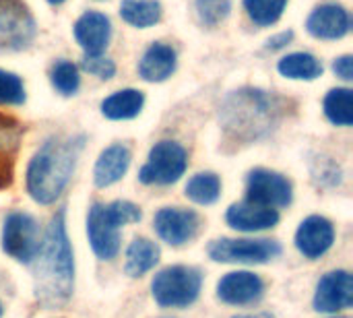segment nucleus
<instances>
[{"label":"nucleus","instance_id":"obj_21","mask_svg":"<svg viewBox=\"0 0 353 318\" xmlns=\"http://www.w3.org/2000/svg\"><path fill=\"white\" fill-rule=\"evenodd\" d=\"M145 106V95L139 89H120L101 101V114L108 120H130L141 114Z\"/></svg>","mask_w":353,"mask_h":318},{"label":"nucleus","instance_id":"obj_16","mask_svg":"<svg viewBox=\"0 0 353 318\" xmlns=\"http://www.w3.org/2000/svg\"><path fill=\"white\" fill-rule=\"evenodd\" d=\"M335 242V228L327 217L310 215L296 232V246L306 259H321Z\"/></svg>","mask_w":353,"mask_h":318},{"label":"nucleus","instance_id":"obj_7","mask_svg":"<svg viewBox=\"0 0 353 318\" xmlns=\"http://www.w3.org/2000/svg\"><path fill=\"white\" fill-rule=\"evenodd\" d=\"M41 248L37 221L27 213H10L2 228V250L21 263H31Z\"/></svg>","mask_w":353,"mask_h":318},{"label":"nucleus","instance_id":"obj_26","mask_svg":"<svg viewBox=\"0 0 353 318\" xmlns=\"http://www.w3.org/2000/svg\"><path fill=\"white\" fill-rule=\"evenodd\" d=\"M221 195V180L213 172L194 174L186 184V197L196 205H213Z\"/></svg>","mask_w":353,"mask_h":318},{"label":"nucleus","instance_id":"obj_25","mask_svg":"<svg viewBox=\"0 0 353 318\" xmlns=\"http://www.w3.org/2000/svg\"><path fill=\"white\" fill-rule=\"evenodd\" d=\"M325 116L335 126H352L353 124V91L350 87H335L327 93Z\"/></svg>","mask_w":353,"mask_h":318},{"label":"nucleus","instance_id":"obj_2","mask_svg":"<svg viewBox=\"0 0 353 318\" xmlns=\"http://www.w3.org/2000/svg\"><path fill=\"white\" fill-rule=\"evenodd\" d=\"M35 259H37V269H35L37 298L46 304L64 302L72 292V279H74L72 248L66 236L64 211H58L52 217Z\"/></svg>","mask_w":353,"mask_h":318},{"label":"nucleus","instance_id":"obj_32","mask_svg":"<svg viewBox=\"0 0 353 318\" xmlns=\"http://www.w3.org/2000/svg\"><path fill=\"white\" fill-rule=\"evenodd\" d=\"M105 207H108V213L116 221L118 228H122L126 223H139L141 217H143L141 209L130 201H114V203H110Z\"/></svg>","mask_w":353,"mask_h":318},{"label":"nucleus","instance_id":"obj_27","mask_svg":"<svg viewBox=\"0 0 353 318\" xmlns=\"http://www.w3.org/2000/svg\"><path fill=\"white\" fill-rule=\"evenodd\" d=\"M50 83L60 95H64V97L74 95L81 87L79 66L70 60H64V58L56 60L50 68Z\"/></svg>","mask_w":353,"mask_h":318},{"label":"nucleus","instance_id":"obj_35","mask_svg":"<svg viewBox=\"0 0 353 318\" xmlns=\"http://www.w3.org/2000/svg\"><path fill=\"white\" fill-rule=\"evenodd\" d=\"M234 318H275L273 315H269V312H259V315H238V317Z\"/></svg>","mask_w":353,"mask_h":318},{"label":"nucleus","instance_id":"obj_29","mask_svg":"<svg viewBox=\"0 0 353 318\" xmlns=\"http://www.w3.org/2000/svg\"><path fill=\"white\" fill-rule=\"evenodd\" d=\"M25 83L19 74L0 68V106H21L25 103Z\"/></svg>","mask_w":353,"mask_h":318},{"label":"nucleus","instance_id":"obj_23","mask_svg":"<svg viewBox=\"0 0 353 318\" xmlns=\"http://www.w3.org/2000/svg\"><path fill=\"white\" fill-rule=\"evenodd\" d=\"M163 6L157 0H122L120 17L137 29H149L161 21Z\"/></svg>","mask_w":353,"mask_h":318},{"label":"nucleus","instance_id":"obj_37","mask_svg":"<svg viewBox=\"0 0 353 318\" xmlns=\"http://www.w3.org/2000/svg\"><path fill=\"white\" fill-rule=\"evenodd\" d=\"M2 312H4V308H2V304H0V318H2Z\"/></svg>","mask_w":353,"mask_h":318},{"label":"nucleus","instance_id":"obj_28","mask_svg":"<svg viewBox=\"0 0 353 318\" xmlns=\"http://www.w3.org/2000/svg\"><path fill=\"white\" fill-rule=\"evenodd\" d=\"M290 0H244V10L256 27L275 25Z\"/></svg>","mask_w":353,"mask_h":318},{"label":"nucleus","instance_id":"obj_9","mask_svg":"<svg viewBox=\"0 0 353 318\" xmlns=\"http://www.w3.org/2000/svg\"><path fill=\"white\" fill-rule=\"evenodd\" d=\"M246 192H248L246 201L263 205V207H271V209L288 207L294 199L292 182L283 174L271 172L265 168H256L248 174Z\"/></svg>","mask_w":353,"mask_h":318},{"label":"nucleus","instance_id":"obj_13","mask_svg":"<svg viewBox=\"0 0 353 318\" xmlns=\"http://www.w3.org/2000/svg\"><path fill=\"white\" fill-rule=\"evenodd\" d=\"M72 33L85 56H99L112 41V21L99 10H87L77 19Z\"/></svg>","mask_w":353,"mask_h":318},{"label":"nucleus","instance_id":"obj_12","mask_svg":"<svg viewBox=\"0 0 353 318\" xmlns=\"http://www.w3.org/2000/svg\"><path fill=\"white\" fill-rule=\"evenodd\" d=\"M87 236L93 252L101 261H110L120 252V228L101 203H95L87 213Z\"/></svg>","mask_w":353,"mask_h":318},{"label":"nucleus","instance_id":"obj_11","mask_svg":"<svg viewBox=\"0 0 353 318\" xmlns=\"http://www.w3.org/2000/svg\"><path fill=\"white\" fill-rule=\"evenodd\" d=\"M153 226H155L157 236L163 242H168L172 246H182L196 236V232L201 228V219L192 209L163 207L155 213Z\"/></svg>","mask_w":353,"mask_h":318},{"label":"nucleus","instance_id":"obj_36","mask_svg":"<svg viewBox=\"0 0 353 318\" xmlns=\"http://www.w3.org/2000/svg\"><path fill=\"white\" fill-rule=\"evenodd\" d=\"M50 4H54V6H58V4H62V2H66V0H48Z\"/></svg>","mask_w":353,"mask_h":318},{"label":"nucleus","instance_id":"obj_3","mask_svg":"<svg viewBox=\"0 0 353 318\" xmlns=\"http://www.w3.org/2000/svg\"><path fill=\"white\" fill-rule=\"evenodd\" d=\"M277 110H281L277 106V99L267 91L240 89L234 91L221 108L223 126L236 137L246 135L256 139L273 126Z\"/></svg>","mask_w":353,"mask_h":318},{"label":"nucleus","instance_id":"obj_20","mask_svg":"<svg viewBox=\"0 0 353 318\" xmlns=\"http://www.w3.org/2000/svg\"><path fill=\"white\" fill-rule=\"evenodd\" d=\"M130 149L122 143H116V145H110L105 147L97 161H95V168H93V182L97 188H108L112 184H116L118 180L124 178V174L128 172V166H130Z\"/></svg>","mask_w":353,"mask_h":318},{"label":"nucleus","instance_id":"obj_1","mask_svg":"<svg viewBox=\"0 0 353 318\" xmlns=\"http://www.w3.org/2000/svg\"><path fill=\"white\" fill-rule=\"evenodd\" d=\"M85 137H52L31 157L27 166V192L39 205H52L66 188Z\"/></svg>","mask_w":353,"mask_h":318},{"label":"nucleus","instance_id":"obj_5","mask_svg":"<svg viewBox=\"0 0 353 318\" xmlns=\"http://www.w3.org/2000/svg\"><path fill=\"white\" fill-rule=\"evenodd\" d=\"M188 168V153L176 141H159L151 147L147 163L139 172L143 184L170 186L178 182Z\"/></svg>","mask_w":353,"mask_h":318},{"label":"nucleus","instance_id":"obj_17","mask_svg":"<svg viewBox=\"0 0 353 318\" xmlns=\"http://www.w3.org/2000/svg\"><path fill=\"white\" fill-rule=\"evenodd\" d=\"M23 139V124L0 112V190L8 188L14 180L17 155Z\"/></svg>","mask_w":353,"mask_h":318},{"label":"nucleus","instance_id":"obj_4","mask_svg":"<svg viewBox=\"0 0 353 318\" xmlns=\"http://www.w3.org/2000/svg\"><path fill=\"white\" fill-rule=\"evenodd\" d=\"M203 277L194 267L174 265L161 269L151 284L153 298L163 308H186L196 302Z\"/></svg>","mask_w":353,"mask_h":318},{"label":"nucleus","instance_id":"obj_6","mask_svg":"<svg viewBox=\"0 0 353 318\" xmlns=\"http://www.w3.org/2000/svg\"><path fill=\"white\" fill-rule=\"evenodd\" d=\"M37 35L35 19L23 0H0V50L19 52Z\"/></svg>","mask_w":353,"mask_h":318},{"label":"nucleus","instance_id":"obj_33","mask_svg":"<svg viewBox=\"0 0 353 318\" xmlns=\"http://www.w3.org/2000/svg\"><path fill=\"white\" fill-rule=\"evenodd\" d=\"M333 72L343 79V81H352L353 79V56L352 54H343L339 58L333 60Z\"/></svg>","mask_w":353,"mask_h":318},{"label":"nucleus","instance_id":"obj_14","mask_svg":"<svg viewBox=\"0 0 353 318\" xmlns=\"http://www.w3.org/2000/svg\"><path fill=\"white\" fill-rule=\"evenodd\" d=\"M353 281L347 271H331L327 273L316 288L314 308L319 312H337L352 308Z\"/></svg>","mask_w":353,"mask_h":318},{"label":"nucleus","instance_id":"obj_18","mask_svg":"<svg viewBox=\"0 0 353 318\" xmlns=\"http://www.w3.org/2000/svg\"><path fill=\"white\" fill-rule=\"evenodd\" d=\"M225 219L238 232H263L279 223V211L250 201H242V203H234L228 209Z\"/></svg>","mask_w":353,"mask_h":318},{"label":"nucleus","instance_id":"obj_19","mask_svg":"<svg viewBox=\"0 0 353 318\" xmlns=\"http://www.w3.org/2000/svg\"><path fill=\"white\" fill-rule=\"evenodd\" d=\"M178 66V54L172 46L163 43V41H155L151 43L145 54L139 60V77L147 83H161L168 81Z\"/></svg>","mask_w":353,"mask_h":318},{"label":"nucleus","instance_id":"obj_10","mask_svg":"<svg viewBox=\"0 0 353 318\" xmlns=\"http://www.w3.org/2000/svg\"><path fill=\"white\" fill-rule=\"evenodd\" d=\"M306 31L323 41L343 39L352 31V14L339 2H323L308 14Z\"/></svg>","mask_w":353,"mask_h":318},{"label":"nucleus","instance_id":"obj_30","mask_svg":"<svg viewBox=\"0 0 353 318\" xmlns=\"http://www.w3.org/2000/svg\"><path fill=\"white\" fill-rule=\"evenodd\" d=\"M199 17L205 25H219L232 10L230 0H196Z\"/></svg>","mask_w":353,"mask_h":318},{"label":"nucleus","instance_id":"obj_31","mask_svg":"<svg viewBox=\"0 0 353 318\" xmlns=\"http://www.w3.org/2000/svg\"><path fill=\"white\" fill-rule=\"evenodd\" d=\"M81 68L101 81H110L116 74V62L103 54L99 56H83L81 60Z\"/></svg>","mask_w":353,"mask_h":318},{"label":"nucleus","instance_id":"obj_15","mask_svg":"<svg viewBox=\"0 0 353 318\" xmlns=\"http://www.w3.org/2000/svg\"><path fill=\"white\" fill-rule=\"evenodd\" d=\"M265 284L259 275L250 271H236L228 273L217 284V296L221 302L232 306H246L254 304L263 298Z\"/></svg>","mask_w":353,"mask_h":318},{"label":"nucleus","instance_id":"obj_34","mask_svg":"<svg viewBox=\"0 0 353 318\" xmlns=\"http://www.w3.org/2000/svg\"><path fill=\"white\" fill-rule=\"evenodd\" d=\"M294 37H296V33H294L292 29H285V31H281V33H277V35H271V37L265 41V50H269V52L283 50V48H288V46L294 41Z\"/></svg>","mask_w":353,"mask_h":318},{"label":"nucleus","instance_id":"obj_24","mask_svg":"<svg viewBox=\"0 0 353 318\" xmlns=\"http://www.w3.org/2000/svg\"><path fill=\"white\" fill-rule=\"evenodd\" d=\"M159 263V246L147 238H137L126 250V273L130 277H141Z\"/></svg>","mask_w":353,"mask_h":318},{"label":"nucleus","instance_id":"obj_22","mask_svg":"<svg viewBox=\"0 0 353 318\" xmlns=\"http://www.w3.org/2000/svg\"><path fill=\"white\" fill-rule=\"evenodd\" d=\"M281 77L292 81H314L323 74V62L310 52H292L277 62Z\"/></svg>","mask_w":353,"mask_h":318},{"label":"nucleus","instance_id":"obj_8","mask_svg":"<svg viewBox=\"0 0 353 318\" xmlns=\"http://www.w3.org/2000/svg\"><path fill=\"white\" fill-rule=\"evenodd\" d=\"M207 252L217 263H267L281 255V246L275 240L221 238L211 242Z\"/></svg>","mask_w":353,"mask_h":318}]
</instances>
